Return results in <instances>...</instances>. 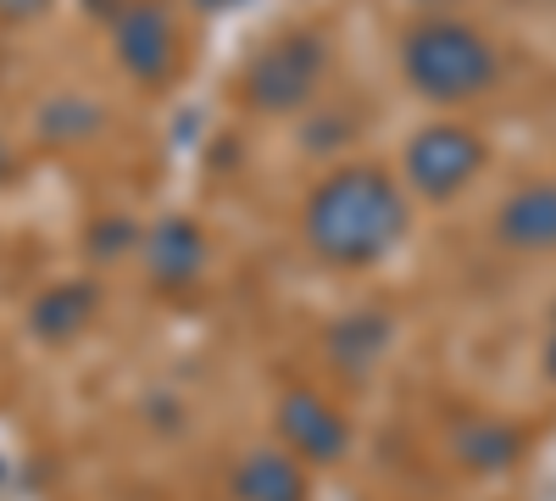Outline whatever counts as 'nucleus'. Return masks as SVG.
<instances>
[{
    "instance_id": "7ed1b4c3",
    "label": "nucleus",
    "mask_w": 556,
    "mask_h": 501,
    "mask_svg": "<svg viewBox=\"0 0 556 501\" xmlns=\"http://www.w3.org/2000/svg\"><path fill=\"white\" fill-rule=\"evenodd\" d=\"M323 78V45L312 34H285L245 67V101L256 112H290L301 107Z\"/></svg>"
},
{
    "instance_id": "dca6fc26",
    "label": "nucleus",
    "mask_w": 556,
    "mask_h": 501,
    "mask_svg": "<svg viewBox=\"0 0 556 501\" xmlns=\"http://www.w3.org/2000/svg\"><path fill=\"white\" fill-rule=\"evenodd\" d=\"M0 167H7V151H0Z\"/></svg>"
},
{
    "instance_id": "6e6552de",
    "label": "nucleus",
    "mask_w": 556,
    "mask_h": 501,
    "mask_svg": "<svg viewBox=\"0 0 556 501\" xmlns=\"http://www.w3.org/2000/svg\"><path fill=\"white\" fill-rule=\"evenodd\" d=\"M501 235L523 246V251H545L556 246V185H529L506 201L501 212Z\"/></svg>"
},
{
    "instance_id": "1a4fd4ad",
    "label": "nucleus",
    "mask_w": 556,
    "mask_h": 501,
    "mask_svg": "<svg viewBox=\"0 0 556 501\" xmlns=\"http://www.w3.org/2000/svg\"><path fill=\"white\" fill-rule=\"evenodd\" d=\"M235 496L240 501H306V485H301V468L285 451H256V458H245V468L235 474Z\"/></svg>"
},
{
    "instance_id": "2eb2a0df",
    "label": "nucleus",
    "mask_w": 556,
    "mask_h": 501,
    "mask_svg": "<svg viewBox=\"0 0 556 501\" xmlns=\"http://www.w3.org/2000/svg\"><path fill=\"white\" fill-rule=\"evenodd\" d=\"M551 374H556V340H551Z\"/></svg>"
},
{
    "instance_id": "f8f14e48",
    "label": "nucleus",
    "mask_w": 556,
    "mask_h": 501,
    "mask_svg": "<svg viewBox=\"0 0 556 501\" xmlns=\"http://www.w3.org/2000/svg\"><path fill=\"white\" fill-rule=\"evenodd\" d=\"M101 117H96V107L89 101H78V96H67V101H51L39 112V128H45V140H78V134H89Z\"/></svg>"
},
{
    "instance_id": "9d476101",
    "label": "nucleus",
    "mask_w": 556,
    "mask_h": 501,
    "mask_svg": "<svg viewBox=\"0 0 556 501\" xmlns=\"http://www.w3.org/2000/svg\"><path fill=\"white\" fill-rule=\"evenodd\" d=\"M89 312H96V290L89 285H56V290H45L34 301L28 317H34V329L45 340H67V335H78L89 324Z\"/></svg>"
},
{
    "instance_id": "39448f33",
    "label": "nucleus",
    "mask_w": 556,
    "mask_h": 501,
    "mask_svg": "<svg viewBox=\"0 0 556 501\" xmlns=\"http://www.w3.org/2000/svg\"><path fill=\"white\" fill-rule=\"evenodd\" d=\"M112 45H117V62L139 84H167L173 67H178V34H173V17L156 0H128V7H117Z\"/></svg>"
},
{
    "instance_id": "4468645a",
    "label": "nucleus",
    "mask_w": 556,
    "mask_h": 501,
    "mask_svg": "<svg viewBox=\"0 0 556 501\" xmlns=\"http://www.w3.org/2000/svg\"><path fill=\"white\" fill-rule=\"evenodd\" d=\"M201 7H212V12H223V7H235V0H201Z\"/></svg>"
},
{
    "instance_id": "9b49d317",
    "label": "nucleus",
    "mask_w": 556,
    "mask_h": 501,
    "mask_svg": "<svg viewBox=\"0 0 556 501\" xmlns=\"http://www.w3.org/2000/svg\"><path fill=\"white\" fill-rule=\"evenodd\" d=\"M334 356L345 362V368H367V362L379 356V346H384V324L379 317H351V324H340L334 329Z\"/></svg>"
},
{
    "instance_id": "ddd939ff",
    "label": "nucleus",
    "mask_w": 556,
    "mask_h": 501,
    "mask_svg": "<svg viewBox=\"0 0 556 501\" xmlns=\"http://www.w3.org/2000/svg\"><path fill=\"white\" fill-rule=\"evenodd\" d=\"M45 7H51V0H0V17H7V23H28V17H39Z\"/></svg>"
},
{
    "instance_id": "423d86ee",
    "label": "nucleus",
    "mask_w": 556,
    "mask_h": 501,
    "mask_svg": "<svg viewBox=\"0 0 556 501\" xmlns=\"http://www.w3.org/2000/svg\"><path fill=\"white\" fill-rule=\"evenodd\" d=\"M278 429H285L290 451H301V458H312V463L340 458V446H345L340 413H334V406L323 401V396H312V390L285 396V406H278Z\"/></svg>"
},
{
    "instance_id": "0eeeda50",
    "label": "nucleus",
    "mask_w": 556,
    "mask_h": 501,
    "mask_svg": "<svg viewBox=\"0 0 556 501\" xmlns=\"http://www.w3.org/2000/svg\"><path fill=\"white\" fill-rule=\"evenodd\" d=\"M201 262H206V246H201V235H195L184 217L156 223V235L146 240V273H151L162 290L195 285V279H201Z\"/></svg>"
},
{
    "instance_id": "f03ea898",
    "label": "nucleus",
    "mask_w": 556,
    "mask_h": 501,
    "mask_svg": "<svg viewBox=\"0 0 556 501\" xmlns=\"http://www.w3.org/2000/svg\"><path fill=\"white\" fill-rule=\"evenodd\" d=\"M406 78L429 101H468L495 78L490 39L468 23H424L406 39Z\"/></svg>"
},
{
    "instance_id": "20e7f679",
    "label": "nucleus",
    "mask_w": 556,
    "mask_h": 501,
    "mask_svg": "<svg viewBox=\"0 0 556 501\" xmlns=\"http://www.w3.org/2000/svg\"><path fill=\"white\" fill-rule=\"evenodd\" d=\"M479 162H484V146L462 123H434L406 146V173L424 196H456L479 173Z\"/></svg>"
},
{
    "instance_id": "f257e3e1",
    "label": "nucleus",
    "mask_w": 556,
    "mask_h": 501,
    "mask_svg": "<svg viewBox=\"0 0 556 501\" xmlns=\"http://www.w3.org/2000/svg\"><path fill=\"white\" fill-rule=\"evenodd\" d=\"M401 235H406V201L374 167H345L334 178H323L312 206H306L312 251L340 262V267L379 262Z\"/></svg>"
}]
</instances>
